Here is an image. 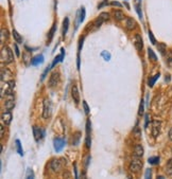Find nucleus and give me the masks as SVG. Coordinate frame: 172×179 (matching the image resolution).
Masks as SVG:
<instances>
[{"mask_svg": "<svg viewBox=\"0 0 172 179\" xmlns=\"http://www.w3.org/2000/svg\"><path fill=\"white\" fill-rule=\"evenodd\" d=\"M0 61L2 64H11L14 61V55H13L11 49L9 47L4 46L1 48V56H0Z\"/></svg>", "mask_w": 172, "mask_h": 179, "instance_id": "1", "label": "nucleus"}, {"mask_svg": "<svg viewBox=\"0 0 172 179\" xmlns=\"http://www.w3.org/2000/svg\"><path fill=\"white\" fill-rule=\"evenodd\" d=\"M14 88H15V81H13V80L9 82L1 83V97L3 98L4 95H12Z\"/></svg>", "mask_w": 172, "mask_h": 179, "instance_id": "2", "label": "nucleus"}, {"mask_svg": "<svg viewBox=\"0 0 172 179\" xmlns=\"http://www.w3.org/2000/svg\"><path fill=\"white\" fill-rule=\"evenodd\" d=\"M65 165H66L65 158H55V159L51 160V162H50V168L55 173L60 172Z\"/></svg>", "mask_w": 172, "mask_h": 179, "instance_id": "3", "label": "nucleus"}, {"mask_svg": "<svg viewBox=\"0 0 172 179\" xmlns=\"http://www.w3.org/2000/svg\"><path fill=\"white\" fill-rule=\"evenodd\" d=\"M51 113H52V103L49 99H45L44 100V111H43V118L48 119L50 118Z\"/></svg>", "mask_w": 172, "mask_h": 179, "instance_id": "4", "label": "nucleus"}, {"mask_svg": "<svg viewBox=\"0 0 172 179\" xmlns=\"http://www.w3.org/2000/svg\"><path fill=\"white\" fill-rule=\"evenodd\" d=\"M142 168V161L140 158L135 157L130 163V171L132 173H138Z\"/></svg>", "mask_w": 172, "mask_h": 179, "instance_id": "5", "label": "nucleus"}, {"mask_svg": "<svg viewBox=\"0 0 172 179\" xmlns=\"http://www.w3.org/2000/svg\"><path fill=\"white\" fill-rule=\"evenodd\" d=\"M109 13H105V12H103V13H101L100 14V16L97 18L96 20H95V22H94V25H95V28H99L100 25H102L104 21H106V20H109Z\"/></svg>", "mask_w": 172, "mask_h": 179, "instance_id": "6", "label": "nucleus"}, {"mask_svg": "<svg viewBox=\"0 0 172 179\" xmlns=\"http://www.w3.org/2000/svg\"><path fill=\"white\" fill-rule=\"evenodd\" d=\"M160 129H161V122L160 121H153L152 122V136L154 138H157L158 135L160 134Z\"/></svg>", "mask_w": 172, "mask_h": 179, "instance_id": "7", "label": "nucleus"}, {"mask_svg": "<svg viewBox=\"0 0 172 179\" xmlns=\"http://www.w3.org/2000/svg\"><path fill=\"white\" fill-rule=\"evenodd\" d=\"M33 136H34V139L35 141L38 142L40 140H42L45 136V131L40 127H36V126H33Z\"/></svg>", "mask_w": 172, "mask_h": 179, "instance_id": "8", "label": "nucleus"}, {"mask_svg": "<svg viewBox=\"0 0 172 179\" xmlns=\"http://www.w3.org/2000/svg\"><path fill=\"white\" fill-rule=\"evenodd\" d=\"M66 144V141L62 138H55L54 141H53V146H54V150L56 153L61 152L63 149V147L65 146Z\"/></svg>", "mask_w": 172, "mask_h": 179, "instance_id": "9", "label": "nucleus"}, {"mask_svg": "<svg viewBox=\"0 0 172 179\" xmlns=\"http://www.w3.org/2000/svg\"><path fill=\"white\" fill-rule=\"evenodd\" d=\"M58 81H60V74L58 72H52L49 77V81H48V86L54 87L58 85Z\"/></svg>", "mask_w": 172, "mask_h": 179, "instance_id": "10", "label": "nucleus"}, {"mask_svg": "<svg viewBox=\"0 0 172 179\" xmlns=\"http://www.w3.org/2000/svg\"><path fill=\"white\" fill-rule=\"evenodd\" d=\"M11 77H12V73L7 68H2L1 69V83L4 82H9L11 81Z\"/></svg>", "mask_w": 172, "mask_h": 179, "instance_id": "11", "label": "nucleus"}, {"mask_svg": "<svg viewBox=\"0 0 172 179\" xmlns=\"http://www.w3.org/2000/svg\"><path fill=\"white\" fill-rule=\"evenodd\" d=\"M12 121V113L11 111H6V112L2 113L1 116V123L3 125H9Z\"/></svg>", "mask_w": 172, "mask_h": 179, "instance_id": "12", "label": "nucleus"}, {"mask_svg": "<svg viewBox=\"0 0 172 179\" xmlns=\"http://www.w3.org/2000/svg\"><path fill=\"white\" fill-rule=\"evenodd\" d=\"M71 97H72L74 103L79 104V102H80V93H79L78 87L76 85H73L72 88H71Z\"/></svg>", "mask_w": 172, "mask_h": 179, "instance_id": "13", "label": "nucleus"}, {"mask_svg": "<svg viewBox=\"0 0 172 179\" xmlns=\"http://www.w3.org/2000/svg\"><path fill=\"white\" fill-rule=\"evenodd\" d=\"M134 46L137 50H142V46H143V41H142V35L139 34H136L134 37Z\"/></svg>", "mask_w": 172, "mask_h": 179, "instance_id": "14", "label": "nucleus"}, {"mask_svg": "<svg viewBox=\"0 0 172 179\" xmlns=\"http://www.w3.org/2000/svg\"><path fill=\"white\" fill-rule=\"evenodd\" d=\"M14 107H15V101L12 95H10V98L4 103V108H6L7 111H11Z\"/></svg>", "mask_w": 172, "mask_h": 179, "instance_id": "15", "label": "nucleus"}, {"mask_svg": "<svg viewBox=\"0 0 172 179\" xmlns=\"http://www.w3.org/2000/svg\"><path fill=\"white\" fill-rule=\"evenodd\" d=\"M64 55H65V50H64L63 48L61 49V54H58V55H56V57L54 58V61L52 62V64H51V69L52 68H54L55 67V65L58 64V63H60V62H63V59H64Z\"/></svg>", "mask_w": 172, "mask_h": 179, "instance_id": "16", "label": "nucleus"}, {"mask_svg": "<svg viewBox=\"0 0 172 179\" xmlns=\"http://www.w3.org/2000/svg\"><path fill=\"white\" fill-rule=\"evenodd\" d=\"M143 153H145V150H143L142 145H140V144L135 145L134 152H133V154H134V157H137V158L142 157L143 156Z\"/></svg>", "mask_w": 172, "mask_h": 179, "instance_id": "17", "label": "nucleus"}, {"mask_svg": "<svg viewBox=\"0 0 172 179\" xmlns=\"http://www.w3.org/2000/svg\"><path fill=\"white\" fill-rule=\"evenodd\" d=\"M134 6L135 10L138 14V17L142 19V0H134Z\"/></svg>", "mask_w": 172, "mask_h": 179, "instance_id": "18", "label": "nucleus"}, {"mask_svg": "<svg viewBox=\"0 0 172 179\" xmlns=\"http://www.w3.org/2000/svg\"><path fill=\"white\" fill-rule=\"evenodd\" d=\"M44 63V56L43 54H40V55H35L34 57L31 59V64L33 66H37L40 64H43Z\"/></svg>", "mask_w": 172, "mask_h": 179, "instance_id": "19", "label": "nucleus"}, {"mask_svg": "<svg viewBox=\"0 0 172 179\" xmlns=\"http://www.w3.org/2000/svg\"><path fill=\"white\" fill-rule=\"evenodd\" d=\"M125 27H127L128 30H133L135 29L136 27V21L134 18L132 17H128L127 18V22H125Z\"/></svg>", "mask_w": 172, "mask_h": 179, "instance_id": "20", "label": "nucleus"}, {"mask_svg": "<svg viewBox=\"0 0 172 179\" xmlns=\"http://www.w3.org/2000/svg\"><path fill=\"white\" fill-rule=\"evenodd\" d=\"M85 18V7H81L80 11L78 12V19H77V27L80 22H82Z\"/></svg>", "mask_w": 172, "mask_h": 179, "instance_id": "21", "label": "nucleus"}, {"mask_svg": "<svg viewBox=\"0 0 172 179\" xmlns=\"http://www.w3.org/2000/svg\"><path fill=\"white\" fill-rule=\"evenodd\" d=\"M68 28H69V18L66 17L65 19H64V21H63V35L64 36L67 34Z\"/></svg>", "mask_w": 172, "mask_h": 179, "instance_id": "22", "label": "nucleus"}, {"mask_svg": "<svg viewBox=\"0 0 172 179\" xmlns=\"http://www.w3.org/2000/svg\"><path fill=\"white\" fill-rule=\"evenodd\" d=\"M160 76V73H157L156 75H154V76H152V77H150V79H149V81H148V85L150 87H153L154 86V84H155V82L157 81L158 80V77Z\"/></svg>", "mask_w": 172, "mask_h": 179, "instance_id": "23", "label": "nucleus"}, {"mask_svg": "<svg viewBox=\"0 0 172 179\" xmlns=\"http://www.w3.org/2000/svg\"><path fill=\"white\" fill-rule=\"evenodd\" d=\"M13 37H14V39L16 40V43H18V44H21L22 43V37L20 36V34L18 32H17L16 30H13Z\"/></svg>", "mask_w": 172, "mask_h": 179, "instance_id": "24", "label": "nucleus"}, {"mask_svg": "<svg viewBox=\"0 0 172 179\" xmlns=\"http://www.w3.org/2000/svg\"><path fill=\"white\" fill-rule=\"evenodd\" d=\"M15 144H16V147H17V153H18L20 156H24V152H22V146H21V143H20V140L19 139L15 140Z\"/></svg>", "mask_w": 172, "mask_h": 179, "instance_id": "25", "label": "nucleus"}, {"mask_svg": "<svg viewBox=\"0 0 172 179\" xmlns=\"http://www.w3.org/2000/svg\"><path fill=\"white\" fill-rule=\"evenodd\" d=\"M55 30H56V23H54V25H52V28L50 29L49 31V34H48V43H50L51 40H52V38H53V35H54V33H55Z\"/></svg>", "mask_w": 172, "mask_h": 179, "instance_id": "26", "label": "nucleus"}, {"mask_svg": "<svg viewBox=\"0 0 172 179\" xmlns=\"http://www.w3.org/2000/svg\"><path fill=\"white\" fill-rule=\"evenodd\" d=\"M148 162L150 163L151 165H156V164H158V163H160V157L154 156V157L149 158V159H148Z\"/></svg>", "mask_w": 172, "mask_h": 179, "instance_id": "27", "label": "nucleus"}, {"mask_svg": "<svg viewBox=\"0 0 172 179\" xmlns=\"http://www.w3.org/2000/svg\"><path fill=\"white\" fill-rule=\"evenodd\" d=\"M165 171H166V173L168 174V175H172V158L169 160L168 162H167Z\"/></svg>", "mask_w": 172, "mask_h": 179, "instance_id": "28", "label": "nucleus"}, {"mask_svg": "<svg viewBox=\"0 0 172 179\" xmlns=\"http://www.w3.org/2000/svg\"><path fill=\"white\" fill-rule=\"evenodd\" d=\"M148 54H149V58L153 62H156L157 61V57H156V54L154 53V51L152 50L151 48H148Z\"/></svg>", "mask_w": 172, "mask_h": 179, "instance_id": "29", "label": "nucleus"}, {"mask_svg": "<svg viewBox=\"0 0 172 179\" xmlns=\"http://www.w3.org/2000/svg\"><path fill=\"white\" fill-rule=\"evenodd\" d=\"M114 17L116 20H122L124 18V14L121 11H115L114 12Z\"/></svg>", "mask_w": 172, "mask_h": 179, "instance_id": "30", "label": "nucleus"}, {"mask_svg": "<svg viewBox=\"0 0 172 179\" xmlns=\"http://www.w3.org/2000/svg\"><path fill=\"white\" fill-rule=\"evenodd\" d=\"M157 48H158V51H160V52L161 55H165V54H166V50H167L165 44H163V43L158 44V45H157Z\"/></svg>", "mask_w": 172, "mask_h": 179, "instance_id": "31", "label": "nucleus"}, {"mask_svg": "<svg viewBox=\"0 0 172 179\" xmlns=\"http://www.w3.org/2000/svg\"><path fill=\"white\" fill-rule=\"evenodd\" d=\"M9 38V32H7V29H2L1 30V43H3L4 40H7Z\"/></svg>", "mask_w": 172, "mask_h": 179, "instance_id": "32", "label": "nucleus"}, {"mask_svg": "<svg viewBox=\"0 0 172 179\" xmlns=\"http://www.w3.org/2000/svg\"><path fill=\"white\" fill-rule=\"evenodd\" d=\"M80 138H81V133H80V131H78V133L74 135L73 138H72V144L73 145H78L79 141H80Z\"/></svg>", "mask_w": 172, "mask_h": 179, "instance_id": "33", "label": "nucleus"}, {"mask_svg": "<svg viewBox=\"0 0 172 179\" xmlns=\"http://www.w3.org/2000/svg\"><path fill=\"white\" fill-rule=\"evenodd\" d=\"M143 110H145V102H143V99H142V101H140V105H139V110H138V115L142 116Z\"/></svg>", "mask_w": 172, "mask_h": 179, "instance_id": "34", "label": "nucleus"}, {"mask_svg": "<svg viewBox=\"0 0 172 179\" xmlns=\"http://www.w3.org/2000/svg\"><path fill=\"white\" fill-rule=\"evenodd\" d=\"M101 55L103 56L104 61H106V62H109V59H111V53L107 52V51H103V52L101 53Z\"/></svg>", "mask_w": 172, "mask_h": 179, "instance_id": "35", "label": "nucleus"}, {"mask_svg": "<svg viewBox=\"0 0 172 179\" xmlns=\"http://www.w3.org/2000/svg\"><path fill=\"white\" fill-rule=\"evenodd\" d=\"M145 179H152V171H151V168H147V170H146Z\"/></svg>", "mask_w": 172, "mask_h": 179, "instance_id": "36", "label": "nucleus"}, {"mask_svg": "<svg viewBox=\"0 0 172 179\" xmlns=\"http://www.w3.org/2000/svg\"><path fill=\"white\" fill-rule=\"evenodd\" d=\"M83 108H84V111H85L86 115H89V106L87 104L86 101H83Z\"/></svg>", "mask_w": 172, "mask_h": 179, "instance_id": "37", "label": "nucleus"}, {"mask_svg": "<svg viewBox=\"0 0 172 179\" xmlns=\"http://www.w3.org/2000/svg\"><path fill=\"white\" fill-rule=\"evenodd\" d=\"M149 37H150V40H151V43H152V45H155L156 40H155V37H154L152 31H149Z\"/></svg>", "mask_w": 172, "mask_h": 179, "instance_id": "38", "label": "nucleus"}, {"mask_svg": "<svg viewBox=\"0 0 172 179\" xmlns=\"http://www.w3.org/2000/svg\"><path fill=\"white\" fill-rule=\"evenodd\" d=\"M109 3H111V2H109L107 0H103L102 2H100L99 3V6H98V9H102L103 7H105V6H107Z\"/></svg>", "mask_w": 172, "mask_h": 179, "instance_id": "39", "label": "nucleus"}, {"mask_svg": "<svg viewBox=\"0 0 172 179\" xmlns=\"http://www.w3.org/2000/svg\"><path fill=\"white\" fill-rule=\"evenodd\" d=\"M27 179H34V175H33V172L31 170H28V176Z\"/></svg>", "mask_w": 172, "mask_h": 179, "instance_id": "40", "label": "nucleus"}, {"mask_svg": "<svg viewBox=\"0 0 172 179\" xmlns=\"http://www.w3.org/2000/svg\"><path fill=\"white\" fill-rule=\"evenodd\" d=\"M149 121H150V116L146 115V121H145V128H147L149 125Z\"/></svg>", "mask_w": 172, "mask_h": 179, "instance_id": "41", "label": "nucleus"}, {"mask_svg": "<svg viewBox=\"0 0 172 179\" xmlns=\"http://www.w3.org/2000/svg\"><path fill=\"white\" fill-rule=\"evenodd\" d=\"M14 50H15V54H16V56H19L20 53H19V49H18V46L15 44L14 45Z\"/></svg>", "mask_w": 172, "mask_h": 179, "instance_id": "42", "label": "nucleus"}, {"mask_svg": "<svg viewBox=\"0 0 172 179\" xmlns=\"http://www.w3.org/2000/svg\"><path fill=\"white\" fill-rule=\"evenodd\" d=\"M3 135H4V127H3V124H1L0 125V137H3Z\"/></svg>", "mask_w": 172, "mask_h": 179, "instance_id": "43", "label": "nucleus"}, {"mask_svg": "<svg viewBox=\"0 0 172 179\" xmlns=\"http://www.w3.org/2000/svg\"><path fill=\"white\" fill-rule=\"evenodd\" d=\"M111 4H112V6H114V7H122V4L120 3V2H118V1H112Z\"/></svg>", "mask_w": 172, "mask_h": 179, "instance_id": "44", "label": "nucleus"}, {"mask_svg": "<svg viewBox=\"0 0 172 179\" xmlns=\"http://www.w3.org/2000/svg\"><path fill=\"white\" fill-rule=\"evenodd\" d=\"M73 168H74V177H76V179H79V176H78V170H77V163H74L73 165Z\"/></svg>", "mask_w": 172, "mask_h": 179, "instance_id": "45", "label": "nucleus"}, {"mask_svg": "<svg viewBox=\"0 0 172 179\" xmlns=\"http://www.w3.org/2000/svg\"><path fill=\"white\" fill-rule=\"evenodd\" d=\"M89 160H91V156H87V157H86V161H85V168L88 167Z\"/></svg>", "mask_w": 172, "mask_h": 179, "instance_id": "46", "label": "nucleus"}, {"mask_svg": "<svg viewBox=\"0 0 172 179\" xmlns=\"http://www.w3.org/2000/svg\"><path fill=\"white\" fill-rule=\"evenodd\" d=\"M168 136H169V139L172 141V127L170 128V131H169V134H168Z\"/></svg>", "mask_w": 172, "mask_h": 179, "instance_id": "47", "label": "nucleus"}, {"mask_svg": "<svg viewBox=\"0 0 172 179\" xmlns=\"http://www.w3.org/2000/svg\"><path fill=\"white\" fill-rule=\"evenodd\" d=\"M81 179H86V175L84 172H82V174H81Z\"/></svg>", "mask_w": 172, "mask_h": 179, "instance_id": "48", "label": "nucleus"}, {"mask_svg": "<svg viewBox=\"0 0 172 179\" xmlns=\"http://www.w3.org/2000/svg\"><path fill=\"white\" fill-rule=\"evenodd\" d=\"M166 81H170V76H166Z\"/></svg>", "mask_w": 172, "mask_h": 179, "instance_id": "49", "label": "nucleus"}, {"mask_svg": "<svg viewBox=\"0 0 172 179\" xmlns=\"http://www.w3.org/2000/svg\"><path fill=\"white\" fill-rule=\"evenodd\" d=\"M125 179H133V178L131 177V176H127V178H125Z\"/></svg>", "mask_w": 172, "mask_h": 179, "instance_id": "50", "label": "nucleus"}, {"mask_svg": "<svg viewBox=\"0 0 172 179\" xmlns=\"http://www.w3.org/2000/svg\"><path fill=\"white\" fill-rule=\"evenodd\" d=\"M157 179H163V177H157Z\"/></svg>", "mask_w": 172, "mask_h": 179, "instance_id": "51", "label": "nucleus"}]
</instances>
